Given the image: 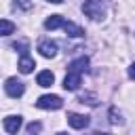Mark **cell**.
Instances as JSON below:
<instances>
[{
  "instance_id": "15",
  "label": "cell",
  "mask_w": 135,
  "mask_h": 135,
  "mask_svg": "<svg viewBox=\"0 0 135 135\" xmlns=\"http://www.w3.org/2000/svg\"><path fill=\"white\" fill-rule=\"evenodd\" d=\"M80 103H89V105H97V97L93 93H84L80 95Z\"/></svg>"
},
{
  "instance_id": "11",
  "label": "cell",
  "mask_w": 135,
  "mask_h": 135,
  "mask_svg": "<svg viewBox=\"0 0 135 135\" xmlns=\"http://www.w3.org/2000/svg\"><path fill=\"white\" fill-rule=\"evenodd\" d=\"M36 82H38L40 86H51V84L55 82V76H53L51 70H42V72L36 76Z\"/></svg>"
},
{
  "instance_id": "7",
  "label": "cell",
  "mask_w": 135,
  "mask_h": 135,
  "mask_svg": "<svg viewBox=\"0 0 135 135\" xmlns=\"http://www.w3.org/2000/svg\"><path fill=\"white\" fill-rule=\"evenodd\" d=\"M21 116H6L4 118V129H6V133H11V135H15L19 129H21Z\"/></svg>"
},
{
  "instance_id": "4",
  "label": "cell",
  "mask_w": 135,
  "mask_h": 135,
  "mask_svg": "<svg viewBox=\"0 0 135 135\" xmlns=\"http://www.w3.org/2000/svg\"><path fill=\"white\" fill-rule=\"evenodd\" d=\"M68 122H70V127H74V129H84V127H89L91 118H89V116H84V114L70 112V114H68Z\"/></svg>"
},
{
  "instance_id": "9",
  "label": "cell",
  "mask_w": 135,
  "mask_h": 135,
  "mask_svg": "<svg viewBox=\"0 0 135 135\" xmlns=\"http://www.w3.org/2000/svg\"><path fill=\"white\" fill-rule=\"evenodd\" d=\"M61 27H63V30H65V34H68V36H72V38H82V36H84V30H82L80 25L72 23V21H65Z\"/></svg>"
},
{
  "instance_id": "13",
  "label": "cell",
  "mask_w": 135,
  "mask_h": 135,
  "mask_svg": "<svg viewBox=\"0 0 135 135\" xmlns=\"http://www.w3.org/2000/svg\"><path fill=\"white\" fill-rule=\"evenodd\" d=\"M15 32V23L8 19H0V36H11Z\"/></svg>"
},
{
  "instance_id": "1",
  "label": "cell",
  "mask_w": 135,
  "mask_h": 135,
  "mask_svg": "<svg viewBox=\"0 0 135 135\" xmlns=\"http://www.w3.org/2000/svg\"><path fill=\"white\" fill-rule=\"evenodd\" d=\"M82 13L86 17H91L93 21H99V19H103L105 8H103V4L99 0H84L82 2Z\"/></svg>"
},
{
  "instance_id": "16",
  "label": "cell",
  "mask_w": 135,
  "mask_h": 135,
  "mask_svg": "<svg viewBox=\"0 0 135 135\" xmlns=\"http://www.w3.org/2000/svg\"><path fill=\"white\" fill-rule=\"evenodd\" d=\"M40 129H42L40 122H30V124H27V133H30V135H38Z\"/></svg>"
},
{
  "instance_id": "17",
  "label": "cell",
  "mask_w": 135,
  "mask_h": 135,
  "mask_svg": "<svg viewBox=\"0 0 135 135\" xmlns=\"http://www.w3.org/2000/svg\"><path fill=\"white\" fill-rule=\"evenodd\" d=\"M13 6H15V8H23V11H27V8H32V2H30V0H15Z\"/></svg>"
},
{
  "instance_id": "5",
  "label": "cell",
  "mask_w": 135,
  "mask_h": 135,
  "mask_svg": "<svg viewBox=\"0 0 135 135\" xmlns=\"http://www.w3.org/2000/svg\"><path fill=\"white\" fill-rule=\"evenodd\" d=\"M38 51H40L42 57L51 59V57L57 55V42H53V40H42V42H38Z\"/></svg>"
},
{
  "instance_id": "21",
  "label": "cell",
  "mask_w": 135,
  "mask_h": 135,
  "mask_svg": "<svg viewBox=\"0 0 135 135\" xmlns=\"http://www.w3.org/2000/svg\"><path fill=\"white\" fill-rule=\"evenodd\" d=\"M57 135H68V133H57Z\"/></svg>"
},
{
  "instance_id": "6",
  "label": "cell",
  "mask_w": 135,
  "mask_h": 135,
  "mask_svg": "<svg viewBox=\"0 0 135 135\" xmlns=\"http://www.w3.org/2000/svg\"><path fill=\"white\" fill-rule=\"evenodd\" d=\"M80 82H82L80 74H76V72H68V76L63 78V89H65V91H78Z\"/></svg>"
},
{
  "instance_id": "8",
  "label": "cell",
  "mask_w": 135,
  "mask_h": 135,
  "mask_svg": "<svg viewBox=\"0 0 135 135\" xmlns=\"http://www.w3.org/2000/svg\"><path fill=\"white\" fill-rule=\"evenodd\" d=\"M68 72H76V74H82V72H89V59L86 57H78L70 63V70Z\"/></svg>"
},
{
  "instance_id": "12",
  "label": "cell",
  "mask_w": 135,
  "mask_h": 135,
  "mask_svg": "<svg viewBox=\"0 0 135 135\" xmlns=\"http://www.w3.org/2000/svg\"><path fill=\"white\" fill-rule=\"evenodd\" d=\"M65 23V19L61 17V15H51L49 19H44V27L46 30H57V27H61Z\"/></svg>"
},
{
  "instance_id": "20",
  "label": "cell",
  "mask_w": 135,
  "mask_h": 135,
  "mask_svg": "<svg viewBox=\"0 0 135 135\" xmlns=\"http://www.w3.org/2000/svg\"><path fill=\"white\" fill-rule=\"evenodd\" d=\"M95 135H110V133H101V131H97V133H95Z\"/></svg>"
},
{
  "instance_id": "3",
  "label": "cell",
  "mask_w": 135,
  "mask_h": 135,
  "mask_svg": "<svg viewBox=\"0 0 135 135\" xmlns=\"http://www.w3.org/2000/svg\"><path fill=\"white\" fill-rule=\"evenodd\" d=\"M4 91H6L8 97H21L25 93V84L21 80H17V78H8L4 82Z\"/></svg>"
},
{
  "instance_id": "19",
  "label": "cell",
  "mask_w": 135,
  "mask_h": 135,
  "mask_svg": "<svg viewBox=\"0 0 135 135\" xmlns=\"http://www.w3.org/2000/svg\"><path fill=\"white\" fill-rule=\"evenodd\" d=\"M49 2H53V4H61L63 0H49Z\"/></svg>"
},
{
  "instance_id": "2",
  "label": "cell",
  "mask_w": 135,
  "mask_h": 135,
  "mask_svg": "<svg viewBox=\"0 0 135 135\" xmlns=\"http://www.w3.org/2000/svg\"><path fill=\"white\" fill-rule=\"evenodd\" d=\"M36 105L40 110H59L63 105V101H61L59 95H42V97H38Z\"/></svg>"
},
{
  "instance_id": "10",
  "label": "cell",
  "mask_w": 135,
  "mask_h": 135,
  "mask_svg": "<svg viewBox=\"0 0 135 135\" xmlns=\"http://www.w3.org/2000/svg\"><path fill=\"white\" fill-rule=\"evenodd\" d=\"M17 68H19V72H21V74H30V72L36 68V63H34V59H32V57H27V55H21V59H19Z\"/></svg>"
},
{
  "instance_id": "18",
  "label": "cell",
  "mask_w": 135,
  "mask_h": 135,
  "mask_svg": "<svg viewBox=\"0 0 135 135\" xmlns=\"http://www.w3.org/2000/svg\"><path fill=\"white\" fill-rule=\"evenodd\" d=\"M129 76L135 80V63H131V68H129Z\"/></svg>"
},
{
  "instance_id": "14",
  "label": "cell",
  "mask_w": 135,
  "mask_h": 135,
  "mask_svg": "<svg viewBox=\"0 0 135 135\" xmlns=\"http://www.w3.org/2000/svg\"><path fill=\"white\" fill-rule=\"evenodd\" d=\"M110 122L112 124H122V114L116 108H110Z\"/></svg>"
}]
</instances>
